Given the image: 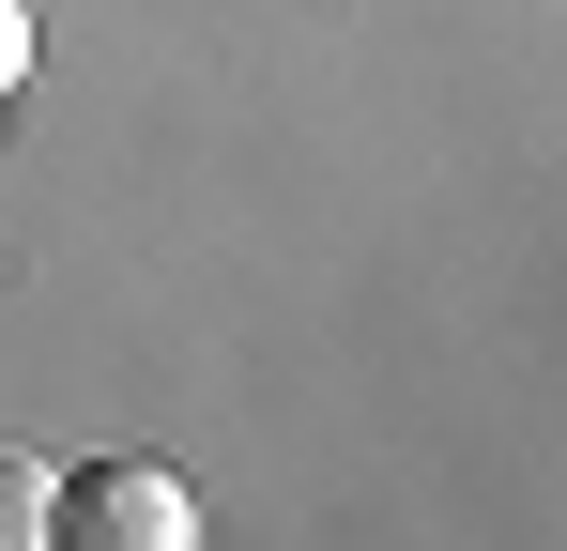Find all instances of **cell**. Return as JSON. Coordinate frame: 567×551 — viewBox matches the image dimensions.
<instances>
[{
    "label": "cell",
    "instance_id": "cell-1",
    "mask_svg": "<svg viewBox=\"0 0 567 551\" xmlns=\"http://www.w3.org/2000/svg\"><path fill=\"white\" fill-rule=\"evenodd\" d=\"M62 537L78 551H185L199 537V490L154 475V459H78V475H62Z\"/></svg>",
    "mask_w": 567,
    "mask_h": 551
},
{
    "label": "cell",
    "instance_id": "cell-2",
    "mask_svg": "<svg viewBox=\"0 0 567 551\" xmlns=\"http://www.w3.org/2000/svg\"><path fill=\"white\" fill-rule=\"evenodd\" d=\"M62 537V475L47 459H0V551H47Z\"/></svg>",
    "mask_w": 567,
    "mask_h": 551
},
{
    "label": "cell",
    "instance_id": "cell-3",
    "mask_svg": "<svg viewBox=\"0 0 567 551\" xmlns=\"http://www.w3.org/2000/svg\"><path fill=\"white\" fill-rule=\"evenodd\" d=\"M0 92H31V0H0Z\"/></svg>",
    "mask_w": 567,
    "mask_h": 551
}]
</instances>
